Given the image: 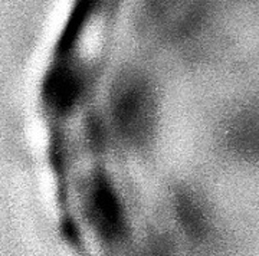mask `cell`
<instances>
[{"label":"cell","mask_w":259,"mask_h":256,"mask_svg":"<svg viewBox=\"0 0 259 256\" xmlns=\"http://www.w3.org/2000/svg\"><path fill=\"white\" fill-rule=\"evenodd\" d=\"M82 79L69 68H59L49 75L45 83V101L59 114H68L79 102Z\"/></svg>","instance_id":"obj_4"},{"label":"cell","mask_w":259,"mask_h":256,"mask_svg":"<svg viewBox=\"0 0 259 256\" xmlns=\"http://www.w3.org/2000/svg\"><path fill=\"white\" fill-rule=\"evenodd\" d=\"M87 211L90 220L105 240H117L124 232V209L111 182L95 176L87 189Z\"/></svg>","instance_id":"obj_2"},{"label":"cell","mask_w":259,"mask_h":256,"mask_svg":"<svg viewBox=\"0 0 259 256\" xmlns=\"http://www.w3.org/2000/svg\"><path fill=\"white\" fill-rule=\"evenodd\" d=\"M202 13V0H147L146 23L160 36H180L190 30Z\"/></svg>","instance_id":"obj_3"},{"label":"cell","mask_w":259,"mask_h":256,"mask_svg":"<svg viewBox=\"0 0 259 256\" xmlns=\"http://www.w3.org/2000/svg\"><path fill=\"white\" fill-rule=\"evenodd\" d=\"M112 131L124 144L139 148L156 134L158 97L147 78L139 73L122 75L112 85L108 100Z\"/></svg>","instance_id":"obj_1"}]
</instances>
